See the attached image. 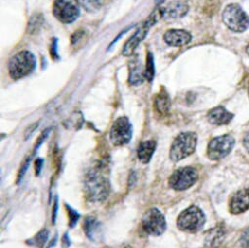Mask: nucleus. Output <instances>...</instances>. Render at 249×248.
Wrapping results in <instances>:
<instances>
[{
  "label": "nucleus",
  "mask_w": 249,
  "mask_h": 248,
  "mask_svg": "<svg viewBox=\"0 0 249 248\" xmlns=\"http://www.w3.org/2000/svg\"><path fill=\"white\" fill-rule=\"evenodd\" d=\"M246 53H247V55L249 56V44H248L247 47H246Z\"/></svg>",
  "instance_id": "f704fd0d"
},
{
  "label": "nucleus",
  "mask_w": 249,
  "mask_h": 248,
  "mask_svg": "<svg viewBox=\"0 0 249 248\" xmlns=\"http://www.w3.org/2000/svg\"><path fill=\"white\" fill-rule=\"evenodd\" d=\"M197 136L195 132H182L173 141L169 156L173 161H180L195 153Z\"/></svg>",
  "instance_id": "7ed1b4c3"
},
{
  "label": "nucleus",
  "mask_w": 249,
  "mask_h": 248,
  "mask_svg": "<svg viewBox=\"0 0 249 248\" xmlns=\"http://www.w3.org/2000/svg\"><path fill=\"white\" fill-rule=\"evenodd\" d=\"M85 193L91 201L101 202L107 198L109 193L107 179L100 172L99 168L92 169L85 179Z\"/></svg>",
  "instance_id": "f257e3e1"
},
{
  "label": "nucleus",
  "mask_w": 249,
  "mask_h": 248,
  "mask_svg": "<svg viewBox=\"0 0 249 248\" xmlns=\"http://www.w3.org/2000/svg\"><path fill=\"white\" fill-rule=\"evenodd\" d=\"M58 206H59V202H58V196H56L55 198V203H54V208H53V214H52V222L55 224L56 222V217H57V213H58Z\"/></svg>",
  "instance_id": "c756f323"
},
{
  "label": "nucleus",
  "mask_w": 249,
  "mask_h": 248,
  "mask_svg": "<svg viewBox=\"0 0 249 248\" xmlns=\"http://www.w3.org/2000/svg\"><path fill=\"white\" fill-rule=\"evenodd\" d=\"M38 127V123H35L34 125L31 127V128H29L27 131H26V136H25V139H28L33 133H34V131Z\"/></svg>",
  "instance_id": "7c9ffc66"
},
{
  "label": "nucleus",
  "mask_w": 249,
  "mask_h": 248,
  "mask_svg": "<svg viewBox=\"0 0 249 248\" xmlns=\"http://www.w3.org/2000/svg\"><path fill=\"white\" fill-rule=\"evenodd\" d=\"M78 2L89 13L97 12L103 5V0H78Z\"/></svg>",
  "instance_id": "412c9836"
},
{
  "label": "nucleus",
  "mask_w": 249,
  "mask_h": 248,
  "mask_svg": "<svg viewBox=\"0 0 249 248\" xmlns=\"http://www.w3.org/2000/svg\"><path fill=\"white\" fill-rule=\"evenodd\" d=\"M83 36H84V32H83L82 30L76 31V32L72 35V36H71V44H72V45L77 44V43L81 40V38H82Z\"/></svg>",
  "instance_id": "bb28decb"
},
{
  "label": "nucleus",
  "mask_w": 249,
  "mask_h": 248,
  "mask_svg": "<svg viewBox=\"0 0 249 248\" xmlns=\"http://www.w3.org/2000/svg\"><path fill=\"white\" fill-rule=\"evenodd\" d=\"M164 1V0H156V3L158 4V5H160V3H162Z\"/></svg>",
  "instance_id": "72a5a7b5"
},
{
  "label": "nucleus",
  "mask_w": 249,
  "mask_h": 248,
  "mask_svg": "<svg viewBox=\"0 0 249 248\" xmlns=\"http://www.w3.org/2000/svg\"><path fill=\"white\" fill-rule=\"evenodd\" d=\"M43 162H44V160L42 159H37L36 160V176L40 175V172H41V169L43 166Z\"/></svg>",
  "instance_id": "c85d7f7f"
},
{
  "label": "nucleus",
  "mask_w": 249,
  "mask_h": 248,
  "mask_svg": "<svg viewBox=\"0 0 249 248\" xmlns=\"http://www.w3.org/2000/svg\"><path fill=\"white\" fill-rule=\"evenodd\" d=\"M143 230L150 235H161L166 230L164 215L158 208L149 209L142 220Z\"/></svg>",
  "instance_id": "1a4fd4ad"
},
{
  "label": "nucleus",
  "mask_w": 249,
  "mask_h": 248,
  "mask_svg": "<svg viewBox=\"0 0 249 248\" xmlns=\"http://www.w3.org/2000/svg\"><path fill=\"white\" fill-rule=\"evenodd\" d=\"M234 143V139L231 135H222L212 139L208 144V158L212 160L224 159L232 151Z\"/></svg>",
  "instance_id": "9b49d317"
},
{
  "label": "nucleus",
  "mask_w": 249,
  "mask_h": 248,
  "mask_svg": "<svg viewBox=\"0 0 249 248\" xmlns=\"http://www.w3.org/2000/svg\"><path fill=\"white\" fill-rule=\"evenodd\" d=\"M161 18L165 20H176L187 15L189 5L185 1H174L166 7L161 8Z\"/></svg>",
  "instance_id": "4468645a"
},
{
  "label": "nucleus",
  "mask_w": 249,
  "mask_h": 248,
  "mask_svg": "<svg viewBox=\"0 0 249 248\" xmlns=\"http://www.w3.org/2000/svg\"><path fill=\"white\" fill-rule=\"evenodd\" d=\"M62 245H63V248H69L70 245H71V242H70V237L68 236V234H64L63 238H62Z\"/></svg>",
  "instance_id": "2f4dec72"
},
{
  "label": "nucleus",
  "mask_w": 249,
  "mask_h": 248,
  "mask_svg": "<svg viewBox=\"0 0 249 248\" xmlns=\"http://www.w3.org/2000/svg\"><path fill=\"white\" fill-rule=\"evenodd\" d=\"M249 209V189L236 192L230 200V210L232 214H240Z\"/></svg>",
  "instance_id": "ddd939ff"
},
{
  "label": "nucleus",
  "mask_w": 249,
  "mask_h": 248,
  "mask_svg": "<svg viewBox=\"0 0 249 248\" xmlns=\"http://www.w3.org/2000/svg\"><path fill=\"white\" fill-rule=\"evenodd\" d=\"M248 94H249V88H248Z\"/></svg>",
  "instance_id": "c9c22d12"
},
{
  "label": "nucleus",
  "mask_w": 249,
  "mask_h": 248,
  "mask_svg": "<svg viewBox=\"0 0 249 248\" xmlns=\"http://www.w3.org/2000/svg\"><path fill=\"white\" fill-rule=\"evenodd\" d=\"M66 208L68 210V214H69V218H70V222H69L70 223V227L71 228H74L76 226L79 218H80V215H79V213L75 209L71 208L68 204H66Z\"/></svg>",
  "instance_id": "5701e85b"
},
{
  "label": "nucleus",
  "mask_w": 249,
  "mask_h": 248,
  "mask_svg": "<svg viewBox=\"0 0 249 248\" xmlns=\"http://www.w3.org/2000/svg\"><path fill=\"white\" fill-rule=\"evenodd\" d=\"M207 117L213 125H226L233 118V114L223 106H216L209 110Z\"/></svg>",
  "instance_id": "2eb2a0df"
},
{
  "label": "nucleus",
  "mask_w": 249,
  "mask_h": 248,
  "mask_svg": "<svg viewBox=\"0 0 249 248\" xmlns=\"http://www.w3.org/2000/svg\"><path fill=\"white\" fill-rule=\"evenodd\" d=\"M160 16L161 17V10L160 9L157 10L156 12H154L149 17V19L136 31V33L133 35V36L125 43V45H124V47L122 49V54L124 56L129 57V56L133 55V53L135 52V50L137 49L139 44L147 36L151 27L153 25H155L156 22H158V20L160 19Z\"/></svg>",
  "instance_id": "6e6552de"
},
{
  "label": "nucleus",
  "mask_w": 249,
  "mask_h": 248,
  "mask_svg": "<svg viewBox=\"0 0 249 248\" xmlns=\"http://www.w3.org/2000/svg\"><path fill=\"white\" fill-rule=\"evenodd\" d=\"M30 162H31V158H28L23 163H22V166L20 168V171L18 173V183L21 182L25 176V174L27 173V170L30 166Z\"/></svg>",
  "instance_id": "b1692460"
},
{
  "label": "nucleus",
  "mask_w": 249,
  "mask_h": 248,
  "mask_svg": "<svg viewBox=\"0 0 249 248\" xmlns=\"http://www.w3.org/2000/svg\"><path fill=\"white\" fill-rule=\"evenodd\" d=\"M53 14L63 24H71L80 15V4L78 0H55Z\"/></svg>",
  "instance_id": "423d86ee"
},
{
  "label": "nucleus",
  "mask_w": 249,
  "mask_h": 248,
  "mask_svg": "<svg viewBox=\"0 0 249 248\" xmlns=\"http://www.w3.org/2000/svg\"><path fill=\"white\" fill-rule=\"evenodd\" d=\"M155 106L157 111L161 115H166L171 106V100L164 88H161L160 92L158 94L156 100H155Z\"/></svg>",
  "instance_id": "a211bd4d"
},
{
  "label": "nucleus",
  "mask_w": 249,
  "mask_h": 248,
  "mask_svg": "<svg viewBox=\"0 0 249 248\" xmlns=\"http://www.w3.org/2000/svg\"><path fill=\"white\" fill-rule=\"evenodd\" d=\"M132 133L133 128L131 122L127 117L121 116L112 124L109 132V139L114 146H124L130 142Z\"/></svg>",
  "instance_id": "0eeeda50"
},
{
  "label": "nucleus",
  "mask_w": 249,
  "mask_h": 248,
  "mask_svg": "<svg viewBox=\"0 0 249 248\" xmlns=\"http://www.w3.org/2000/svg\"><path fill=\"white\" fill-rule=\"evenodd\" d=\"M198 179L197 171L190 166L176 170L169 178V186L176 191H185L196 184Z\"/></svg>",
  "instance_id": "9d476101"
},
{
  "label": "nucleus",
  "mask_w": 249,
  "mask_h": 248,
  "mask_svg": "<svg viewBox=\"0 0 249 248\" xmlns=\"http://www.w3.org/2000/svg\"><path fill=\"white\" fill-rule=\"evenodd\" d=\"M129 82L132 85H140L143 83L145 77V70H143V66L140 61L133 60L129 64Z\"/></svg>",
  "instance_id": "f3484780"
},
{
  "label": "nucleus",
  "mask_w": 249,
  "mask_h": 248,
  "mask_svg": "<svg viewBox=\"0 0 249 248\" xmlns=\"http://www.w3.org/2000/svg\"><path fill=\"white\" fill-rule=\"evenodd\" d=\"M36 67V59L30 51H21L9 61L8 71L13 79H21L31 74Z\"/></svg>",
  "instance_id": "f03ea898"
},
{
  "label": "nucleus",
  "mask_w": 249,
  "mask_h": 248,
  "mask_svg": "<svg viewBox=\"0 0 249 248\" xmlns=\"http://www.w3.org/2000/svg\"><path fill=\"white\" fill-rule=\"evenodd\" d=\"M205 224V215L197 206H190L184 210L177 220L178 228L187 232L196 233L199 231Z\"/></svg>",
  "instance_id": "39448f33"
},
{
  "label": "nucleus",
  "mask_w": 249,
  "mask_h": 248,
  "mask_svg": "<svg viewBox=\"0 0 249 248\" xmlns=\"http://www.w3.org/2000/svg\"><path fill=\"white\" fill-rule=\"evenodd\" d=\"M48 236H49V232L46 229L41 230L40 231H38L33 238H31L30 240H28V243L30 245L38 247V248H42L45 243L48 240Z\"/></svg>",
  "instance_id": "aec40b11"
},
{
  "label": "nucleus",
  "mask_w": 249,
  "mask_h": 248,
  "mask_svg": "<svg viewBox=\"0 0 249 248\" xmlns=\"http://www.w3.org/2000/svg\"><path fill=\"white\" fill-rule=\"evenodd\" d=\"M146 69H145V77L149 81H152L155 77L156 70H155V59L154 55L152 52H149L147 55V60H146Z\"/></svg>",
  "instance_id": "4be33fe9"
},
{
  "label": "nucleus",
  "mask_w": 249,
  "mask_h": 248,
  "mask_svg": "<svg viewBox=\"0 0 249 248\" xmlns=\"http://www.w3.org/2000/svg\"><path fill=\"white\" fill-rule=\"evenodd\" d=\"M83 230L87 237L93 241H96L100 237L101 227L100 223L94 217H87L83 223Z\"/></svg>",
  "instance_id": "6ab92c4d"
},
{
  "label": "nucleus",
  "mask_w": 249,
  "mask_h": 248,
  "mask_svg": "<svg viewBox=\"0 0 249 248\" xmlns=\"http://www.w3.org/2000/svg\"><path fill=\"white\" fill-rule=\"evenodd\" d=\"M240 244L243 248H249V228L244 230L240 237Z\"/></svg>",
  "instance_id": "a878e982"
},
{
  "label": "nucleus",
  "mask_w": 249,
  "mask_h": 248,
  "mask_svg": "<svg viewBox=\"0 0 249 248\" xmlns=\"http://www.w3.org/2000/svg\"><path fill=\"white\" fill-rule=\"evenodd\" d=\"M224 24L232 32L243 33L249 29V16L239 4L228 5L223 12Z\"/></svg>",
  "instance_id": "20e7f679"
},
{
  "label": "nucleus",
  "mask_w": 249,
  "mask_h": 248,
  "mask_svg": "<svg viewBox=\"0 0 249 248\" xmlns=\"http://www.w3.org/2000/svg\"><path fill=\"white\" fill-rule=\"evenodd\" d=\"M50 53H51V57L54 60H59L60 57L58 55V39L54 38L52 40L51 43V47H50Z\"/></svg>",
  "instance_id": "393cba45"
},
{
  "label": "nucleus",
  "mask_w": 249,
  "mask_h": 248,
  "mask_svg": "<svg viewBox=\"0 0 249 248\" xmlns=\"http://www.w3.org/2000/svg\"><path fill=\"white\" fill-rule=\"evenodd\" d=\"M156 149H157V143L153 140H149L141 143L137 151V156L139 160L144 164L149 163L156 152Z\"/></svg>",
  "instance_id": "dca6fc26"
},
{
  "label": "nucleus",
  "mask_w": 249,
  "mask_h": 248,
  "mask_svg": "<svg viewBox=\"0 0 249 248\" xmlns=\"http://www.w3.org/2000/svg\"><path fill=\"white\" fill-rule=\"evenodd\" d=\"M163 39L165 43L172 47H181L187 45L192 40V35L189 32L185 30H168L164 35Z\"/></svg>",
  "instance_id": "f8f14e48"
},
{
  "label": "nucleus",
  "mask_w": 249,
  "mask_h": 248,
  "mask_svg": "<svg viewBox=\"0 0 249 248\" xmlns=\"http://www.w3.org/2000/svg\"><path fill=\"white\" fill-rule=\"evenodd\" d=\"M243 145H244L246 151L249 153V131L246 133V135L243 138Z\"/></svg>",
  "instance_id": "473e14b6"
},
{
  "label": "nucleus",
  "mask_w": 249,
  "mask_h": 248,
  "mask_svg": "<svg viewBox=\"0 0 249 248\" xmlns=\"http://www.w3.org/2000/svg\"><path fill=\"white\" fill-rule=\"evenodd\" d=\"M49 131H50V129H47L46 131H43V133L39 136V138H38V140H37V142H36V147H35V153L39 149V147L41 146V144H42V143L44 142V140L48 137Z\"/></svg>",
  "instance_id": "cd10ccee"
}]
</instances>
